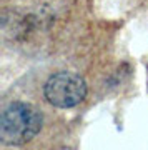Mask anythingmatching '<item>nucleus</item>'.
Segmentation results:
<instances>
[{
  "label": "nucleus",
  "mask_w": 148,
  "mask_h": 150,
  "mask_svg": "<svg viewBox=\"0 0 148 150\" xmlns=\"http://www.w3.org/2000/svg\"><path fill=\"white\" fill-rule=\"evenodd\" d=\"M87 82L73 72H57L43 87V95L50 105L57 108H72L87 97Z\"/></svg>",
  "instance_id": "f03ea898"
},
{
  "label": "nucleus",
  "mask_w": 148,
  "mask_h": 150,
  "mask_svg": "<svg viewBox=\"0 0 148 150\" xmlns=\"http://www.w3.org/2000/svg\"><path fill=\"white\" fill-rule=\"evenodd\" d=\"M42 125L43 117L37 107L25 102H13L0 115V140L10 147L23 145L42 130Z\"/></svg>",
  "instance_id": "f257e3e1"
}]
</instances>
